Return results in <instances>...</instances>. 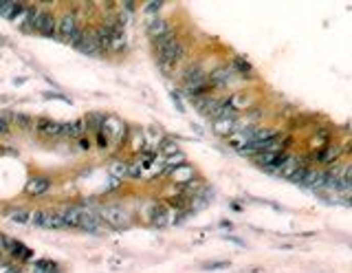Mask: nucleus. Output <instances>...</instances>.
I'll return each mask as SVG.
<instances>
[{
    "label": "nucleus",
    "instance_id": "1",
    "mask_svg": "<svg viewBox=\"0 0 352 273\" xmlns=\"http://www.w3.org/2000/svg\"><path fill=\"white\" fill-rule=\"evenodd\" d=\"M97 216L104 218L108 225L117 227V229H123V227L130 225V214L119 205H101V207H97Z\"/></svg>",
    "mask_w": 352,
    "mask_h": 273
},
{
    "label": "nucleus",
    "instance_id": "3",
    "mask_svg": "<svg viewBox=\"0 0 352 273\" xmlns=\"http://www.w3.org/2000/svg\"><path fill=\"white\" fill-rule=\"evenodd\" d=\"M79 25H77V13L75 11H64L57 16V27H55V40L66 42L69 44L73 31H75Z\"/></svg>",
    "mask_w": 352,
    "mask_h": 273
},
{
    "label": "nucleus",
    "instance_id": "7",
    "mask_svg": "<svg viewBox=\"0 0 352 273\" xmlns=\"http://www.w3.org/2000/svg\"><path fill=\"white\" fill-rule=\"evenodd\" d=\"M211 123H214V132L218 137H231L233 132L240 128V121L236 117H220V119L211 121Z\"/></svg>",
    "mask_w": 352,
    "mask_h": 273
},
{
    "label": "nucleus",
    "instance_id": "11",
    "mask_svg": "<svg viewBox=\"0 0 352 273\" xmlns=\"http://www.w3.org/2000/svg\"><path fill=\"white\" fill-rule=\"evenodd\" d=\"M150 220H152V225L154 227H170L174 223V218H172V209H167V207H154L152 214H150Z\"/></svg>",
    "mask_w": 352,
    "mask_h": 273
},
{
    "label": "nucleus",
    "instance_id": "35",
    "mask_svg": "<svg viewBox=\"0 0 352 273\" xmlns=\"http://www.w3.org/2000/svg\"><path fill=\"white\" fill-rule=\"evenodd\" d=\"M229 267V262H211V264H203V269H225Z\"/></svg>",
    "mask_w": 352,
    "mask_h": 273
},
{
    "label": "nucleus",
    "instance_id": "20",
    "mask_svg": "<svg viewBox=\"0 0 352 273\" xmlns=\"http://www.w3.org/2000/svg\"><path fill=\"white\" fill-rule=\"evenodd\" d=\"M84 121H86V128H88V130H95V132H99L101 128H104L106 115H101V113H88V115L84 117Z\"/></svg>",
    "mask_w": 352,
    "mask_h": 273
},
{
    "label": "nucleus",
    "instance_id": "25",
    "mask_svg": "<svg viewBox=\"0 0 352 273\" xmlns=\"http://www.w3.org/2000/svg\"><path fill=\"white\" fill-rule=\"evenodd\" d=\"M337 157V148H333V145H328V148H324V150H319L317 152V157H315V161L317 163H330Z\"/></svg>",
    "mask_w": 352,
    "mask_h": 273
},
{
    "label": "nucleus",
    "instance_id": "32",
    "mask_svg": "<svg viewBox=\"0 0 352 273\" xmlns=\"http://www.w3.org/2000/svg\"><path fill=\"white\" fill-rule=\"evenodd\" d=\"M11 128H13V126H11V121L7 119L5 115H0V135H9Z\"/></svg>",
    "mask_w": 352,
    "mask_h": 273
},
{
    "label": "nucleus",
    "instance_id": "18",
    "mask_svg": "<svg viewBox=\"0 0 352 273\" xmlns=\"http://www.w3.org/2000/svg\"><path fill=\"white\" fill-rule=\"evenodd\" d=\"M5 117L11 121V126H18V128H25V130H31L35 126L31 117L25 115V113H5Z\"/></svg>",
    "mask_w": 352,
    "mask_h": 273
},
{
    "label": "nucleus",
    "instance_id": "36",
    "mask_svg": "<svg viewBox=\"0 0 352 273\" xmlns=\"http://www.w3.org/2000/svg\"><path fill=\"white\" fill-rule=\"evenodd\" d=\"M0 262H3V251H0Z\"/></svg>",
    "mask_w": 352,
    "mask_h": 273
},
{
    "label": "nucleus",
    "instance_id": "13",
    "mask_svg": "<svg viewBox=\"0 0 352 273\" xmlns=\"http://www.w3.org/2000/svg\"><path fill=\"white\" fill-rule=\"evenodd\" d=\"M35 128H38L40 135H44V137H62V121L40 119L38 123H35Z\"/></svg>",
    "mask_w": 352,
    "mask_h": 273
},
{
    "label": "nucleus",
    "instance_id": "17",
    "mask_svg": "<svg viewBox=\"0 0 352 273\" xmlns=\"http://www.w3.org/2000/svg\"><path fill=\"white\" fill-rule=\"evenodd\" d=\"M25 7L27 5H22V3H0V16H3L5 20H16L22 11H25Z\"/></svg>",
    "mask_w": 352,
    "mask_h": 273
},
{
    "label": "nucleus",
    "instance_id": "34",
    "mask_svg": "<svg viewBox=\"0 0 352 273\" xmlns=\"http://www.w3.org/2000/svg\"><path fill=\"white\" fill-rule=\"evenodd\" d=\"M44 97H47V99H62L64 104H71V99H69V97H64V95H55V93H44Z\"/></svg>",
    "mask_w": 352,
    "mask_h": 273
},
{
    "label": "nucleus",
    "instance_id": "19",
    "mask_svg": "<svg viewBox=\"0 0 352 273\" xmlns=\"http://www.w3.org/2000/svg\"><path fill=\"white\" fill-rule=\"evenodd\" d=\"M13 223H20V225H31V209L29 207H13L11 212H7Z\"/></svg>",
    "mask_w": 352,
    "mask_h": 273
},
{
    "label": "nucleus",
    "instance_id": "37",
    "mask_svg": "<svg viewBox=\"0 0 352 273\" xmlns=\"http://www.w3.org/2000/svg\"><path fill=\"white\" fill-rule=\"evenodd\" d=\"M11 273H18V271H11Z\"/></svg>",
    "mask_w": 352,
    "mask_h": 273
},
{
    "label": "nucleus",
    "instance_id": "4",
    "mask_svg": "<svg viewBox=\"0 0 352 273\" xmlns=\"http://www.w3.org/2000/svg\"><path fill=\"white\" fill-rule=\"evenodd\" d=\"M286 159H289V154H286L284 150H280V152H260V154H255V163L262 165L264 170H269V172H277V170L284 165Z\"/></svg>",
    "mask_w": 352,
    "mask_h": 273
},
{
    "label": "nucleus",
    "instance_id": "5",
    "mask_svg": "<svg viewBox=\"0 0 352 273\" xmlns=\"http://www.w3.org/2000/svg\"><path fill=\"white\" fill-rule=\"evenodd\" d=\"M49 192H51V179H47V176H31L25 185V194L33 198L47 196Z\"/></svg>",
    "mask_w": 352,
    "mask_h": 273
},
{
    "label": "nucleus",
    "instance_id": "29",
    "mask_svg": "<svg viewBox=\"0 0 352 273\" xmlns=\"http://www.w3.org/2000/svg\"><path fill=\"white\" fill-rule=\"evenodd\" d=\"M176 38V33L174 31H170V33H165V35H161V38H157V40H152V47H154V53H157V51H161L165 47L167 42H172Z\"/></svg>",
    "mask_w": 352,
    "mask_h": 273
},
{
    "label": "nucleus",
    "instance_id": "31",
    "mask_svg": "<svg viewBox=\"0 0 352 273\" xmlns=\"http://www.w3.org/2000/svg\"><path fill=\"white\" fill-rule=\"evenodd\" d=\"M95 143H97L99 148H108V143H110V139H108V135L104 130H99V132H95Z\"/></svg>",
    "mask_w": 352,
    "mask_h": 273
},
{
    "label": "nucleus",
    "instance_id": "9",
    "mask_svg": "<svg viewBox=\"0 0 352 273\" xmlns=\"http://www.w3.org/2000/svg\"><path fill=\"white\" fill-rule=\"evenodd\" d=\"M86 121L84 119H73L62 123V137L64 139H82L86 135Z\"/></svg>",
    "mask_w": 352,
    "mask_h": 273
},
{
    "label": "nucleus",
    "instance_id": "21",
    "mask_svg": "<svg viewBox=\"0 0 352 273\" xmlns=\"http://www.w3.org/2000/svg\"><path fill=\"white\" fill-rule=\"evenodd\" d=\"M229 66H231L233 75H236V73H238V75H242V77H251V75H253L251 64H249V62H245V60H242V57H236V60H233Z\"/></svg>",
    "mask_w": 352,
    "mask_h": 273
},
{
    "label": "nucleus",
    "instance_id": "10",
    "mask_svg": "<svg viewBox=\"0 0 352 273\" xmlns=\"http://www.w3.org/2000/svg\"><path fill=\"white\" fill-rule=\"evenodd\" d=\"M77 51L82 55H88V57H99L101 53H104V49L99 47V42L95 40V35L93 31H86V38L82 40V44L77 47Z\"/></svg>",
    "mask_w": 352,
    "mask_h": 273
},
{
    "label": "nucleus",
    "instance_id": "23",
    "mask_svg": "<svg viewBox=\"0 0 352 273\" xmlns=\"http://www.w3.org/2000/svg\"><path fill=\"white\" fill-rule=\"evenodd\" d=\"M299 165H302V163H299V161H297L295 157H291V154H289V159H286V161H284V165H282L280 170H277V174H280V176H286V179H291V174L295 172V170H297Z\"/></svg>",
    "mask_w": 352,
    "mask_h": 273
},
{
    "label": "nucleus",
    "instance_id": "30",
    "mask_svg": "<svg viewBox=\"0 0 352 273\" xmlns=\"http://www.w3.org/2000/svg\"><path fill=\"white\" fill-rule=\"evenodd\" d=\"M84 38H86V29H84V27H77L75 31H73V35H71L69 44H71L73 49H77L79 44H82V40H84Z\"/></svg>",
    "mask_w": 352,
    "mask_h": 273
},
{
    "label": "nucleus",
    "instance_id": "12",
    "mask_svg": "<svg viewBox=\"0 0 352 273\" xmlns=\"http://www.w3.org/2000/svg\"><path fill=\"white\" fill-rule=\"evenodd\" d=\"M101 130L108 135L110 141H117V137H126V128H123V123L119 119H115V117H106L104 128Z\"/></svg>",
    "mask_w": 352,
    "mask_h": 273
},
{
    "label": "nucleus",
    "instance_id": "2",
    "mask_svg": "<svg viewBox=\"0 0 352 273\" xmlns=\"http://www.w3.org/2000/svg\"><path fill=\"white\" fill-rule=\"evenodd\" d=\"M55 27H57V13L47 9V7H40L38 20H35V35L55 38Z\"/></svg>",
    "mask_w": 352,
    "mask_h": 273
},
{
    "label": "nucleus",
    "instance_id": "33",
    "mask_svg": "<svg viewBox=\"0 0 352 273\" xmlns=\"http://www.w3.org/2000/svg\"><path fill=\"white\" fill-rule=\"evenodd\" d=\"M126 179H141V165H128Z\"/></svg>",
    "mask_w": 352,
    "mask_h": 273
},
{
    "label": "nucleus",
    "instance_id": "26",
    "mask_svg": "<svg viewBox=\"0 0 352 273\" xmlns=\"http://www.w3.org/2000/svg\"><path fill=\"white\" fill-rule=\"evenodd\" d=\"M11 258H16V260H31V258H33V251H31V249H29L27 245H20V242H18V247L13 249Z\"/></svg>",
    "mask_w": 352,
    "mask_h": 273
},
{
    "label": "nucleus",
    "instance_id": "22",
    "mask_svg": "<svg viewBox=\"0 0 352 273\" xmlns=\"http://www.w3.org/2000/svg\"><path fill=\"white\" fill-rule=\"evenodd\" d=\"M108 172L117 181L126 179V176H128V163H123V161H113V163H110V167H108Z\"/></svg>",
    "mask_w": 352,
    "mask_h": 273
},
{
    "label": "nucleus",
    "instance_id": "8",
    "mask_svg": "<svg viewBox=\"0 0 352 273\" xmlns=\"http://www.w3.org/2000/svg\"><path fill=\"white\" fill-rule=\"evenodd\" d=\"M170 31H172L170 22H167L165 18H152V20L145 22V33L150 35V40H157V38H161V35H165Z\"/></svg>",
    "mask_w": 352,
    "mask_h": 273
},
{
    "label": "nucleus",
    "instance_id": "14",
    "mask_svg": "<svg viewBox=\"0 0 352 273\" xmlns=\"http://www.w3.org/2000/svg\"><path fill=\"white\" fill-rule=\"evenodd\" d=\"M194 176H196V170L192 165H185V163L174 167L170 172V179L174 183H189V181H194Z\"/></svg>",
    "mask_w": 352,
    "mask_h": 273
},
{
    "label": "nucleus",
    "instance_id": "6",
    "mask_svg": "<svg viewBox=\"0 0 352 273\" xmlns=\"http://www.w3.org/2000/svg\"><path fill=\"white\" fill-rule=\"evenodd\" d=\"M207 79H209L211 88H225V86H229V82L233 79V71H231V66H218V69L209 73Z\"/></svg>",
    "mask_w": 352,
    "mask_h": 273
},
{
    "label": "nucleus",
    "instance_id": "24",
    "mask_svg": "<svg viewBox=\"0 0 352 273\" xmlns=\"http://www.w3.org/2000/svg\"><path fill=\"white\" fill-rule=\"evenodd\" d=\"M179 143L172 141V139H163V143H161V157H174V154H179Z\"/></svg>",
    "mask_w": 352,
    "mask_h": 273
},
{
    "label": "nucleus",
    "instance_id": "16",
    "mask_svg": "<svg viewBox=\"0 0 352 273\" xmlns=\"http://www.w3.org/2000/svg\"><path fill=\"white\" fill-rule=\"evenodd\" d=\"M203 77H207V73L203 71V66H201V64H189L187 69L181 73V82H183V84L198 82V79H203ZM183 84H181V86H183Z\"/></svg>",
    "mask_w": 352,
    "mask_h": 273
},
{
    "label": "nucleus",
    "instance_id": "28",
    "mask_svg": "<svg viewBox=\"0 0 352 273\" xmlns=\"http://www.w3.org/2000/svg\"><path fill=\"white\" fill-rule=\"evenodd\" d=\"M44 223H47V212H44V209H33L31 212V225L44 229Z\"/></svg>",
    "mask_w": 352,
    "mask_h": 273
},
{
    "label": "nucleus",
    "instance_id": "15",
    "mask_svg": "<svg viewBox=\"0 0 352 273\" xmlns=\"http://www.w3.org/2000/svg\"><path fill=\"white\" fill-rule=\"evenodd\" d=\"M57 214L62 216L66 227H77L79 218H82V214H84V207H62V209H57Z\"/></svg>",
    "mask_w": 352,
    "mask_h": 273
},
{
    "label": "nucleus",
    "instance_id": "27",
    "mask_svg": "<svg viewBox=\"0 0 352 273\" xmlns=\"http://www.w3.org/2000/svg\"><path fill=\"white\" fill-rule=\"evenodd\" d=\"M163 3H145L143 5V11H145V18H148V20H152V18H159L157 16V13L161 11V9H163Z\"/></svg>",
    "mask_w": 352,
    "mask_h": 273
}]
</instances>
